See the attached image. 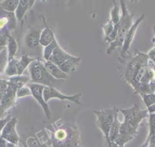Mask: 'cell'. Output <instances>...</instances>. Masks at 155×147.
Masks as SVG:
<instances>
[{
    "instance_id": "6da1fadb",
    "label": "cell",
    "mask_w": 155,
    "mask_h": 147,
    "mask_svg": "<svg viewBox=\"0 0 155 147\" xmlns=\"http://www.w3.org/2000/svg\"><path fill=\"white\" fill-rule=\"evenodd\" d=\"M136 55L127 60L118 58L121 65L119 70L124 81L132 86L134 90L140 83L145 71L150 64V60L147 54L136 50Z\"/></svg>"
},
{
    "instance_id": "7a4b0ae2",
    "label": "cell",
    "mask_w": 155,
    "mask_h": 147,
    "mask_svg": "<svg viewBox=\"0 0 155 147\" xmlns=\"http://www.w3.org/2000/svg\"><path fill=\"white\" fill-rule=\"evenodd\" d=\"M50 132L52 147H76L80 144L79 132L74 123H55Z\"/></svg>"
},
{
    "instance_id": "3957f363",
    "label": "cell",
    "mask_w": 155,
    "mask_h": 147,
    "mask_svg": "<svg viewBox=\"0 0 155 147\" xmlns=\"http://www.w3.org/2000/svg\"><path fill=\"white\" fill-rule=\"evenodd\" d=\"M122 9V15L117 23V34L116 39L110 43V46L107 49V54H111L116 48H122L125 36L133 25V17L134 14H130L127 10L126 4L123 0L120 1Z\"/></svg>"
},
{
    "instance_id": "277c9868",
    "label": "cell",
    "mask_w": 155,
    "mask_h": 147,
    "mask_svg": "<svg viewBox=\"0 0 155 147\" xmlns=\"http://www.w3.org/2000/svg\"><path fill=\"white\" fill-rule=\"evenodd\" d=\"M28 71L32 82L45 87L54 88L56 84L62 80H58L50 75L44 67V61L39 59L34 60L28 65Z\"/></svg>"
},
{
    "instance_id": "5b68a950",
    "label": "cell",
    "mask_w": 155,
    "mask_h": 147,
    "mask_svg": "<svg viewBox=\"0 0 155 147\" xmlns=\"http://www.w3.org/2000/svg\"><path fill=\"white\" fill-rule=\"evenodd\" d=\"M117 111L118 110L116 107L93 111L97 117L96 124L98 128L103 132L105 137L107 143L108 145L111 143L109 139V132L110 128L114 121L115 114Z\"/></svg>"
},
{
    "instance_id": "8992f818",
    "label": "cell",
    "mask_w": 155,
    "mask_h": 147,
    "mask_svg": "<svg viewBox=\"0 0 155 147\" xmlns=\"http://www.w3.org/2000/svg\"><path fill=\"white\" fill-rule=\"evenodd\" d=\"M124 116V122L128 123L133 127L138 128L141 121L148 117L147 109H141L139 105L134 104L127 109H117Z\"/></svg>"
},
{
    "instance_id": "52a82bcc",
    "label": "cell",
    "mask_w": 155,
    "mask_h": 147,
    "mask_svg": "<svg viewBox=\"0 0 155 147\" xmlns=\"http://www.w3.org/2000/svg\"><path fill=\"white\" fill-rule=\"evenodd\" d=\"M81 93H78L73 96H67L62 94L59 91L56 90L54 88L50 87H45L43 91V97L45 102L47 103L48 100L52 98H57L62 100H67L73 102L78 105H81Z\"/></svg>"
},
{
    "instance_id": "ba28073f",
    "label": "cell",
    "mask_w": 155,
    "mask_h": 147,
    "mask_svg": "<svg viewBox=\"0 0 155 147\" xmlns=\"http://www.w3.org/2000/svg\"><path fill=\"white\" fill-rule=\"evenodd\" d=\"M144 16H145V15L143 14L140 16V18L137 19V20L135 21V22L134 24H133V25H131V27H130V28L127 33V34L125 36V38H124V43H123V45L122 47L119 58H120L122 59H124V60L128 59L129 58V56H130L129 52H128L129 48L130 47L131 44L132 43V41H133L134 36L135 35L136 30H137L139 25L140 24V23L144 19Z\"/></svg>"
},
{
    "instance_id": "9c48e42d",
    "label": "cell",
    "mask_w": 155,
    "mask_h": 147,
    "mask_svg": "<svg viewBox=\"0 0 155 147\" xmlns=\"http://www.w3.org/2000/svg\"><path fill=\"white\" fill-rule=\"evenodd\" d=\"M29 88L31 91V94L36 99L38 102L43 108L45 114L47 119H50L51 116V112L49 109L48 105L45 102L43 97V91L45 86L38 83H30L29 84Z\"/></svg>"
},
{
    "instance_id": "30bf717a",
    "label": "cell",
    "mask_w": 155,
    "mask_h": 147,
    "mask_svg": "<svg viewBox=\"0 0 155 147\" xmlns=\"http://www.w3.org/2000/svg\"><path fill=\"white\" fill-rule=\"evenodd\" d=\"M14 85V83H12L10 85L8 84L0 97V105L2 114L15 102L16 89L18 85Z\"/></svg>"
},
{
    "instance_id": "8fae6325",
    "label": "cell",
    "mask_w": 155,
    "mask_h": 147,
    "mask_svg": "<svg viewBox=\"0 0 155 147\" xmlns=\"http://www.w3.org/2000/svg\"><path fill=\"white\" fill-rule=\"evenodd\" d=\"M16 119L13 118L9 120L4 127L1 137L12 144H16L19 140L18 136L15 130Z\"/></svg>"
},
{
    "instance_id": "7c38bea8",
    "label": "cell",
    "mask_w": 155,
    "mask_h": 147,
    "mask_svg": "<svg viewBox=\"0 0 155 147\" xmlns=\"http://www.w3.org/2000/svg\"><path fill=\"white\" fill-rule=\"evenodd\" d=\"M72 56L65 52L58 45L53 51L48 60L52 62L58 67L62 65Z\"/></svg>"
},
{
    "instance_id": "4fadbf2b",
    "label": "cell",
    "mask_w": 155,
    "mask_h": 147,
    "mask_svg": "<svg viewBox=\"0 0 155 147\" xmlns=\"http://www.w3.org/2000/svg\"><path fill=\"white\" fill-rule=\"evenodd\" d=\"M44 65L47 71L54 78L58 80H65L67 79V74L62 71L59 68L50 60L44 61Z\"/></svg>"
},
{
    "instance_id": "5bb4252c",
    "label": "cell",
    "mask_w": 155,
    "mask_h": 147,
    "mask_svg": "<svg viewBox=\"0 0 155 147\" xmlns=\"http://www.w3.org/2000/svg\"><path fill=\"white\" fill-rule=\"evenodd\" d=\"M44 22L45 27L40 35L39 44L44 47H46L55 38L54 33L51 28H50L47 25L45 21Z\"/></svg>"
},
{
    "instance_id": "9a60e30c",
    "label": "cell",
    "mask_w": 155,
    "mask_h": 147,
    "mask_svg": "<svg viewBox=\"0 0 155 147\" xmlns=\"http://www.w3.org/2000/svg\"><path fill=\"white\" fill-rule=\"evenodd\" d=\"M81 60V57L72 56L70 59L67 60L64 63H63L58 67L62 71L67 74L70 71L74 70V68L79 64Z\"/></svg>"
},
{
    "instance_id": "2e32d148",
    "label": "cell",
    "mask_w": 155,
    "mask_h": 147,
    "mask_svg": "<svg viewBox=\"0 0 155 147\" xmlns=\"http://www.w3.org/2000/svg\"><path fill=\"white\" fill-rule=\"evenodd\" d=\"M38 59V58H31L28 57L27 54L22 56L21 60H18L16 64L18 75L20 76L24 71V70L27 68V67H28L32 62Z\"/></svg>"
},
{
    "instance_id": "e0dca14e",
    "label": "cell",
    "mask_w": 155,
    "mask_h": 147,
    "mask_svg": "<svg viewBox=\"0 0 155 147\" xmlns=\"http://www.w3.org/2000/svg\"><path fill=\"white\" fill-rule=\"evenodd\" d=\"M40 32L36 30L29 33V34L25 38V42L27 45L30 48H34L37 47L39 44Z\"/></svg>"
},
{
    "instance_id": "ac0fdd59",
    "label": "cell",
    "mask_w": 155,
    "mask_h": 147,
    "mask_svg": "<svg viewBox=\"0 0 155 147\" xmlns=\"http://www.w3.org/2000/svg\"><path fill=\"white\" fill-rule=\"evenodd\" d=\"M117 113L118 111L115 114L114 121L111 125L110 128V132H109V139L111 142H113L115 137L117 136L119 131V128L121 123L119 122L117 118Z\"/></svg>"
},
{
    "instance_id": "d6986e66",
    "label": "cell",
    "mask_w": 155,
    "mask_h": 147,
    "mask_svg": "<svg viewBox=\"0 0 155 147\" xmlns=\"http://www.w3.org/2000/svg\"><path fill=\"white\" fill-rule=\"evenodd\" d=\"M28 6H29V1H27V0L19 1L18 5L15 10L16 17L18 21H20L23 18L25 13L26 12V11L28 8Z\"/></svg>"
},
{
    "instance_id": "ffe728a7",
    "label": "cell",
    "mask_w": 155,
    "mask_h": 147,
    "mask_svg": "<svg viewBox=\"0 0 155 147\" xmlns=\"http://www.w3.org/2000/svg\"><path fill=\"white\" fill-rule=\"evenodd\" d=\"M149 134L145 142V143L140 147H148L149 141L150 139L155 136V113L154 114H149Z\"/></svg>"
},
{
    "instance_id": "44dd1931",
    "label": "cell",
    "mask_w": 155,
    "mask_h": 147,
    "mask_svg": "<svg viewBox=\"0 0 155 147\" xmlns=\"http://www.w3.org/2000/svg\"><path fill=\"white\" fill-rule=\"evenodd\" d=\"M7 47H8V60L13 59V56L17 51L18 45L15 40L10 35L7 36Z\"/></svg>"
},
{
    "instance_id": "7402d4cb",
    "label": "cell",
    "mask_w": 155,
    "mask_h": 147,
    "mask_svg": "<svg viewBox=\"0 0 155 147\" xmlns=\"http://www.w3.org/2000/svg\"><path fill=\"white\" fill-rule=\"evenodd\" d=\"M19 4V1L15 0H8L4 1L0 3L1 7L3 9L8 11V12H13L16 10Z\"/></svg>"
},
{
    "instance_id": "603a6c76",
    "label": "cell",
    "mask_w": 155,
    "mask_h": 147,
    "mask_svg": "<svg viewBox=\"0 0 155 147\" xmlns=\"http://www.w3.org/2000/svg\"><path fill=\"white\" fill-rule=\"evenodd\" d=\"M18 60L15 59H13L11 60L8 61V64L5 68V73L7 76H12L15 75H18L16 64L18 62Z\"/></svg>"
},
{
    "instance_id": "cb8c5ba5",
    "label": "cell",
    "mask_w": 155,
    "mask_h": 147,
    "mask_svg": "<svg viewBox=\"0 0 155 147\" xmlns=\"http://www.w3.org/2000/svg\"><path fill=\"white\" fill-rule=\"evenodd\" d=\"M58 45V44L54 38L53 41L47 46L45 47L44 51V58L45 60H48L53 50Z\"/></svg>"
},
{
    "instance_id": "d4e9b609",
    "label": "cell",
    "mask_w": 155,
    "mask_h": 147,
    "mask_svg": "<svg viewBox=\"0 0 155 147\" xmlns=\"http://www.w3.org/2000/svg\"><path fill=\"white\" fill-rule=\"evenodd\" d=\"M8 60V51L5 47L0 51V73H2L5 70Z\"/></svg>"
},
{
    "instance_id": "484cf974",
    "label": "cell",
    "mask_w": 155,
    "mask_h": 147,
    "mask_svg": "<svg viewBox=\"0 0 155 147\" xmlns=\"http://www.w3.org/2000/svg\"><path fill=\"white\" fill-rule=\"evenodd\" d=\"M110 16L111 19L110 21L113 24H117L120 20V16L119 15V8L117 5H116L114 3V6L111 9L110 12Z\"/></svg>"
},
{
    "instance_id": "4316f807",
    "label": "cell",
    "mask_w": 155,
    "mask_h": 147,
    "mask_svg": "<svg viewBox=\"0 0 155 147\" xmlns=\"http://www.w3.org/2000/svg\"><path fill=\"white\" fill-rule=\"evenodd\" d=\"M140 96L142 97V100L147 108L155 103V93L145 94L141 95Z\"/></svg>"
},
{
    "instance_id": "83f0119b",
    "label": "cell",
    "mask_w": 155,
    "mask_h": 147,
    "mask_svg": "<svg viewBox=\"0 0 155 147\" xmlns=\"http://www.w3.org/2000/svg\"><path fill=\"white\" fill-rule=\"evenodd\" d=\"M114 24H113L110 21H109L106 24L102 25V27L103 28V31H104V40L105 41L108 38L110 34L113 31V30L114 29Z\"/></svg>"
},
{
    "instance_id": "f1b7e54d",
    "label": "cell",
    "mask_w": 155,
    "mask_h": 147,
    "mask_svg": "<svg viewBox=\"0 0 155 147\" xmlns=\"http://www.w3.org/2000/svg\"><path fill=\"white\" fill-rule=\"evenodd\" d=\"M31 93L30 88H28L27 87H21L18 89V91L17 92V96L18 97L27 96Z\"/></svg>"
},
{
    "instance_id": "f546056e",
    "label": "cell",
    "mask_w": 155,
    "mask_h": 147,
    "mask_svg": "<svg viewBox=\"0 0 155 147\" xmlns=\"http://www.w3.org/2000/svg\"><path fill=\"white\" fill-rule=\"evenodd\" d=\"M147 55L149 58V60L155 63V46L149 51Z\"/></svg>"
},
{
    "instance_id": "4dcf8cb0",
    "label": "cell",
    "mask_w": 155,
    "mask_h": 147,
    "mask_svg": "<svg viewBox=\"0 0 155 147\" xmlns=\"http://www.w3.org/2000/svg\"><path fill=\"white\" fill-rule=\"evenodd\" d=\"M10 116H8L5 119H3L0 120V131L2 128H4V127L6 125V123L10 120Z\"/></svg>"
},
{
    "instance_id": "1f68e13d",
    "label": "cell",
    "mask_w": 155,
    "mask_h": 147,
    "mask_svg": "<svg viewBox=\"0 0 155 147\" xmlns=\"http://www.w3.org/2000/svg\"><path fill=\"white\" fill-rule=\"evenodd\" d=\"M147 109L148 112V114H154L155 113V103L148 107Z\"/></svg>"
},
{
    "instance_id": "d6a6232c",
    "label": "cell",
    "mask_w": 155,
    "mask_h": 147,
    "mask_svg": "<svg viewBox=\"0 0 155 147\" xmlns=\"http://www.w3.org/2000/svg\"><path fill=\"white\" fill-rule=\"evenodd\" d=\"M148 147H155V136H153L150 139Z\"/></svg>"
},
{
    "instance_id": "836d02e7",
    "label": "cell",
    "mask_w": 155,
    "mask_h": 147,
    "mask_svg": "<svg viewBox=\"0 0 155 147\" xmlns=\"http://www.w3.org/2000/svg\"><path fill=\"white\" fill-rule=\"evenodd\" d=\"M105 147H119L116 143H114V142H111L110 145L107 143V145L105 146Z\"/></svg>"
},
{
    "instance_id": "e575fe53",
    "label": "cell",
    "mask_w": 155,
    "mask_h": 147,
    "mask_svg": "<svg viewBox=\"0 0 155 147\" xmlns=\"http://www.w3.org/2000/svg\"><path fill=\"white\" fill-rule=\"evenodd\" d=\"M35 147H48V146L46 143H42V144L37 145L36 146H35Z\"/></svg>"
},
{
    "instance_id": "d590c367",
    "label": "cell",
    "mask_w": 155,
    "mask_h": 147,
    "mask_svg": "<svg viewBox=\"0 0 155 147\" xmlns=\"http://www.w3.org/2000/svg\"><path fill=\"white\" fill-rule=\"evenodd\" d=\"M2 110H1V105H0V117L2 115Z\"/></svg>"
},
{
    "instance_id": "8d00e7d4",
    "label": "cell",
    "mask_w": 155,
    "mask_h": 147,
    "mask_svg": "<svg viewBox=\"0 0 155 147\" xmlns=\"http://www.w3.org/2000/svg\"><path fill=\"white\" fill-rule=\"evenodd\" d=\"M4 47H0V51H1L2 50H3V48H4Z\"/></svg>"
},
{
    "instance_id": "74e56055",
    "label": "cell",
    "mask_w": 155,
    "mask_h": 147,
    "mask_svg": "<svg viewBox=\"0 0 155 147\" xmlns=\"http://www.w3.org/2000/svg\"><path fill=\"white\" fill-rule=\"evenodd\" d=\"M76 147H82V146H81V143H80L79 145H78L76 146Z\"/></svg>"
}]
</instances>
